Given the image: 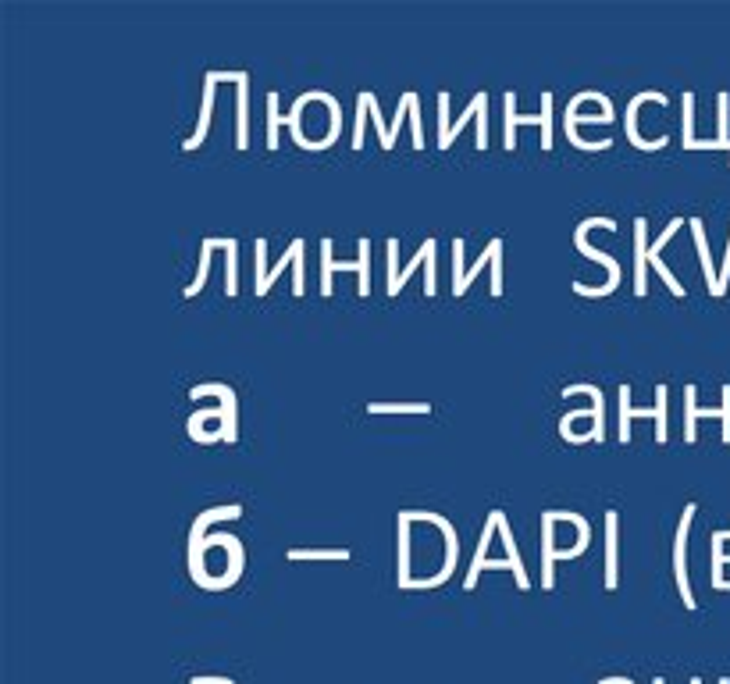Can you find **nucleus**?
<instances>
[{"instance_id":"f8f14e48","label":"nucleus","mask_w":730,"mask_h":684,"mask_svg":"<svg viewBox=\"0 0 730 684\" xmlns=\"http://www.w3.org/2000/svg\"><path fill=\"white\" fill-rule=\"evenodd\" d=\"M617 524H620L617 510H609L606 513V588H617V578H620V570H617V553H620Z\"/></svg>"},{"instance_id":"0eeeda50","label":"nucleus","mask_w":730,"mask_h":684,"mask_svg":"<svg viewBox=\"0 0 730 684\" xmlns=\"http://www.w3.org/2000/svg\"><path fill=\"white\" fill-rule=\"evenodd\" d=\"M193 399H203V396H221V410H225V421H221V439L225 442H236V392L228 389V385H196L193 392H189Z\"/></svg>"},{"instance_id":"a211bd4d","label":"nucleus","mask_w":730,"mask_h":684,"mask_svg":"<svg viewBox=\"0 0 730 684\" xmlns=\"http://www.w3.org/2000/svg\"><path fill=\"white\" fill-rule=\"evenodd\" d=\"M410 517H406V510L399 513V588L410 581Z\"/></svg>"},{"instance_id":"6e6552de","label":"nucleus","mask_w":730,"mask_h":684,"mask_svg":"<svg viewBox=\"0 0 730 684\" xmlns=\"http://www.w3.org/2000/svg\"><path fill=\"white\" fill-rule=\"evenodd\" d=\"M645 218L634 221V293L645 296L649 293V278H645V268H649V236H645Z\"/></svg>"},{"instance_id":"c756f323","label":"nucleus","mask_w":730,"mask_h":684,"mask_svg":"<svg viewBox=\"0 0 730 684\" xmlns=\"http://www.w3.org/2000/svg\"><path fill=\"white\" fill-rule=\"evenodd\" d=\"M367 114H371V107H367V97L360 93L357 97V129H353V147H364V125H367Z\"/></svg>"},{"instance_id":"b1692460","label":"nucleus","mask_w":730,"mask_h":684,"mask_svg":"<svg viewBox=\"0 0 730 684\" xmlns=\"http://www.w3.org/2000/svg\"><path fill=\"white\" fill-rule=\"evenodd\" d=\"M414 104H417V97H414V93H403V97H399L396 118H392V125H389V136H385V143H382L385 150H389L392 143H396V136H399V125H403V118H406V114L414 111Z\"/></svg>"},{"instance_id":"c85d7f7f","label":"nucleus","mask_w":730,"mask_h":684,"mask_svg":"<svg viewBox=\"0 0 730 684\" xmlns=\"http://www.w3.org/2000/svg\"><path fill=\"white\" fill-rule=\"evenodd\" d=\"M716 107H720V114H716V122H720V136H716V143H720V147H727V150H730V136H727V122H730V97H727V93H720V97H716Z\"/></svg>"},{"instance_id":"f3484780","label":"nucleus","mask_w":730,"mask_h":684,"mask_svg":"<svg viewBox=\"0 0 730 684\" xmlns=\"http://www.w3.org/2000/svg\"><path fill=\"white\" fill-rule=\"evenodd\" d=\"M431 257H435V239H428V243L421 246V253H417L414 261L406 264V271H399V275H389V293H392V296H399V289H403V285H406V278L414 275V268H421V264H428Z\"/></svg>"},{"instance_id":"39448f33","label":"nucleus","mask_w":730,"mask_h":684,"mask_svg":"<svg viewBox=\"0 0 730 684\" xmlns=\"http://www.w3.org/2000/svg\"><path fill=\"white\" fill-rule=\"evenodd\" d=\"M684 410H688V417H684V442H695V421L698 417H716V421L723 424V442H730V385H723V403L716 410L698 407L695 385H688V389H684Z\"/></svg>"},{"instance_id":"ddd939ff","label":"nucleus","mask_w":730,"mask_h":684,"mask_svg":"<svg viewBox=\"0 0 730 684\" xmlns=\"http://www.w3.org/2000/svg\"><path fill=\"white\" fill-rule=\"evenodd\" d=\"M499 521H503V510H492L485 521V531H481V542H478V553H474V563H471V574H467V592H471L474 585H478V574L485 570V560H488V538H492V531H499Z\"/></svg>"},{"instance_id":"412c9836","label":"nucleus","mask_w":730,"mask_h":684,"mask_svg":"<svg viewBox=\"0 0 730 684\" xmlns=\"http://www.w3.org/2000/svg\"><path fill=\"white\" fill-rule=\"evenodd\" d=\"M218 246L228 253V257H225V293L236 296L239 293V285H236V253H239V243H236V239H218Z\"/></svg>"},{"instance_id":"2f4dec72","label":"nucleus","mask_w":730,"mask_h":684,"mask_svg":"<svg viewBox=\"0 0 730 684\" xmlns=\"http://www.w3.org/2000/svg\"><path fill=\"white\" fill-rule=\"evenodd\" d=\"M727 282H730V243H727V261H723V271H720V296L727 293Z\"/></svg>"},{"instance_id":"7ed1b4c3","label":"nucleus","mask_w":730,"mask_h":684,"mask_svg":"<svg viewBox=\"0 0 730 684\" xmlns=\"http://www.w3.org/2000/svg\"><path fill=\"white\" fill-rule=\"evenodd\" d=\"M506 150L517 147V125L520 122H531V125H542V150L552 147V93H542V111L528 114V118H520L517 114V93H506Z\"/></svg>"},{"instance_id":"7c9ffc66","label":"nucleus","mask_w":730,"mask_h":684,"mask_svg":"<svg viewBox=\"0 0 730 684\" xmlns=\"http://www.w3.org/2000/svg\"><path fill=\"white\" fill-rule=\"evenodd\" d=\"M649 264H652V268H656V275H659V278H663V282H666V285H670V289H674V296H684V285H681V282H677V278H674V271L666 268V264H663V261H659V257H652V261H649Z\"/></svg>"},{"instance_id":"4468645a","label":"nucleus","mask_w":730,"mask_h":684,"mask_svg":"<svg viewBox=\"0 0 730 684\" xmlns=\"http://www.w3.org/2000/svg\"><path fill=\"white\" fill-rule=\"evenodd\" d=\"M688 228L695 232V246H698V257H702V271H706L709 293L720 296V275L713 271V257H709V243H706V228H702V221H698V218H691Z\"/></svg>"},{"instance_id":"9d476101","label":"nucleus","mask_w":730,"mask_h":684,"mask_svg":"<svg viewBox=\"0 0 730 684\" xmlns=\"http://www.w3.org/2000/svg\"><path fill=\"white\" fill-rule=\"evenodd\" d=\"M556 510L542 513V588H552V563H556Z\"/></svg>"},{"instance_id":"2eb2a0df","label":"nucleus","mask_w":730,"mask_h":684,"mask_svg":"<svg viewBox=\"0 0 730 684\" xmlns=\"http://www.w3.org/2000/svg\"><path fill=\"white\" fill-rule=\"evenodd\" d=\"M239 86V100H236V111H239V129H236V147L246 150L250 147V75H243Z\"/></svg>"},{"instance_id":"f257e3e1","label":"nucleus","mask_w":730,"mask_h":684,"mask_svg":"<svg viewBox=\"0 0 730 684\" xmlns=\"http://www.w3.org/2000/svg\"><path fill=\"white\" fill-rule=\"evenodd\" d=\"M588 228H617V221L613 218H584L581 225H577V232H574V243H577V250H584L592 261H599V264H606L609 268V282L606 285H584V282H574V293H581V296H606V293H613L620 285V264L609 257V253H602V250H595V246H588Z\"/></svg>"},{"instance_id":"bb28decb","label":"nucleus","mask_w":730,"mask_h":684,"mask_svg":"<svg viewBox=\"0 0 730 684\" xmlns=\"http://www.w3.org/2000/svg\"><path fill=\"white\" fill-rule=\"evenodd\" d=\"M289 560H349L346 549H292Z\"/></svg>"},{"instance_id":"20e7f679","label":"nucleus","mask_w":730,"mask_h":684,"mask_svg":"<svg viewBox=\"0 0 730 684\" xmlns=\"http://www.w3.org/2000/svg\"><path fill=\"white\" fill-rule=\"evenodd\" d=\"M406 517H410V521L424 517V521H431V524H438V528H442V535H446V563H442V570H438L435 578H428V581H414V578H410L403 588H435V585H442V581H449V578H453V570H456V553H460V538H456V528L446 521V517H438V513L406 510Z\"/></svg>"},{"instance_id":"423d86ee","label":"nucleus","mask_w":730,"mask_h":684,"mask_svg":"<svg viewBox=\"0 0 730 684\" xmlns=\"http://www.w3.org/2000/svg\"><path fill=\"white\" fill-rule=\"evenodd\" d=\"M698 513L695 503L684 506V517L681 524H677V542H674V574H677V592H681L684 606L688 610H695V595H691V585H688V528H691V517Z\"/></svg>"},{"instance_id":"f03ea898","label":"nucleus","mask_w":730,"mask_h":684,"mask_svg":"<svg viewBox=\"0 0 730 684\" xmlns=\"http://www.w3.org/2000/svg\"><path fill=\"white\" fill-rule=\"evenodd\" d=\"M332 271H357L360 296H371V239H360V261H335L332 239L321 243V296H332Z\"/></svg>"},{"instance_id":"4be33fe9","label":"nucleus","mask_w":730,"mask_h":684,"mask_svg":"<svg viewBox=\"0 0 730 684\" xmlns=\"http://www.w3.org/2000/svg\"><path fill=\"white\" fill-rule=\"evenodd\" d=\"M218 250V239H203V246H200V268H196V278H193V285H186V296H196L203 289V282H207V261H211V253Z\"/></svg>"},{"instance_id":"cd10ccee","label":"nucleus","mask_w":730,"mask_h":684,"mask_svg":"<svg viewBox=\"0 0 730 684\" xmlns=\"http://www.w3.org/2000/svg\"><path fill=\"white\" fill-rule=\"evenodd\" d=\"M278 125H282V114H278V93H268V147H278Z\"/></svg>"},{"instance_id":"5701e85b","label":"nucleus","mask_w":730,"mask_h":684,"mask_svg":"<svg viewBox=\"0 0 730 684\" xmlns=\"http://www.w3.org/2000/svg\"><path fill=\"white\" fill-rule=\"evenodd\" d=\"M371 414H431V403H367Z\"/></svg>"},{"instance_id":"a878e982","label":"nucleus","mask_w":730,"mask_h":684,"mask_svg":"<svg viewBox=\"0 0 730 684\" xmlns=\"http://www.w3.org/2000/svg\"><path fill=\"white\" fill-rule=\"evenodd\" d=\"M620 442H631V385H620Z\"/></svg>"},{"instance_id":"393cba45","label":"nucleus","mask_w":730,"mask_h":684,"mask_svg":"<svg viewBox=\"0 0 730 684\" xmlns=\"http://www.w3.org/2000/svg\"><path fill=\"white\" fill-rule=\"evenodd\" d=\"M492 253H495V243H488V250L481 253L478 261H474V268H467V271H463L460 282H453V296H463L467 289H471V282L478 278V271H485V261H492Z\"/></svg>"},{"instance_id":"dca6fc26","label":"nucleus","mask_w":730,"mask_h":684,"mask_svg":"<svg viewBox=\"0 0 730 684\" xmlns=\"http://www.w3.org/2000/svg\"><path fill=\"white\" fill-rule=\"evenodd\" d=\"M296 261H303V239H296V243L289 246V257H282V261H278L275 268L268 271V275L260 278V282H253V289H257V296H264V293H268L271 285H275V278L285 271V264H292V268H296Z\"/></svg>"},{"instance_id":"1a4fd4ad","label":"nucleus","mask_w":730,"mask_h":684,"mask_svg":"<svg viewBox=\"0 0 730 684\" xmlns=\"http://www.w3.org/2000/svg\"><path fill=\"white\" fill-rule=\"evenodd\" d=\"M649 100H656V104H666V97L663 93H656V90H649V93H638V97L627 104V139H631L634 147H641V150H659L663 143H670L666 136H656V139H641L638 136V129H634V111H638L641 104H649Z\"/></svg>"},{"instance_id":"aec40b11","label":"nucleus","mask_w":730,"mask_h":684,"mask_svg":"<svg viewBox=\"0 0 730 684\" xmlns=\"http://www.w3.org/2000/svg\"><path fill=\"white\" fill-rule=\"evenodd\" d=\"M485 107H488V93H478V97L471 100V107H467V111H463L460 118H456V125L449 129V136L438 139V147H453V136H460V129L467 125V118H478V114L485 111Z\"/></svg>"},{"instance_id":"6ab92c4d","label":"nucleus","mask_w":730,"mask_h":684,"mask_svg":"<svg viewBox=\"0 0 730 684\" xmlns=\"http://www.w3.org/2000/svg\"><path fill=\"white\" fill-rule=\"evenodd\" d=\"M499 531H503V542H506V553H510V563H513V574H517V585H520V588H531V581H528V570H524V563H520V553H517V542H513V531H510V521H506V513H503V524H499Z\"/></svg>"},{"instance_id":"9b49d317","label":"nucleus","mask_w":730,"mask_h":684,"mask_svg":"<svg viewBox=\"0 0 730 684\" xmlns=\"http://www.w3.org/2000/svg\"><path fill=\"white\" fill-rule=\"evenodd\" d=\"M214 86H218V79H214V72H207V79H203V107H200V125H196L193 136L182 143L186 150H196L203 143V136H207V125H211V111H214Z\"/></svg>"}]
</instances>
